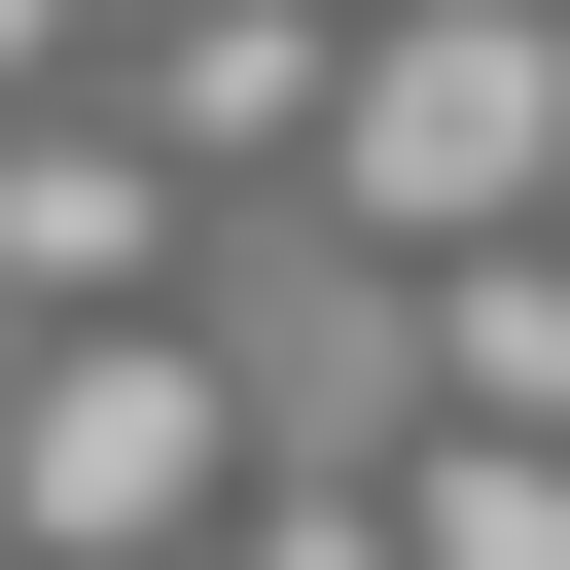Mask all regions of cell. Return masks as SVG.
Returning a JSON list of instances; mask_svg holds the SVG:
<instances>
[{
    "mask_svg": "<svg viewBox=\"0 0 570 570\" xmlns=\"http://www.w3.org/2000/svg\"><path fill=\"white\" fill-rule=\"evenodd\" d=\"M321 178H356L392 249H534V178H570V0H356Z\"/></svg>",
    "mask_w": 570,
    "mask_h": 570,
    "instance_id": "1",
    "label": "cell"
},
{
    "mask_svg": "<svg viewBox=\"0 0 570 570\" xmlns=\"http://www.w3.org/2000/svg\"><path fill=\"white\" fill-rule=\"evenodd\" d=\"M214 499H249V428H214L178 321H71V356L0 392V534H36V570H178Z\"/></svg>",
    "mask_w": 570,
    "mask_h": 570,
    "instance_id": "2",
    "label": "cell"
},
{
    "mask_svg": "<svg viewBox=\"0 0 570 570\" xmlns=\"http://www.w3.org/2000/svg\"><path fill=\"white\" fill-rule=\"evenodd\" d=\"M0 285H36V321H142V285H178V142H142V107H0Z\"/></svg>",
    "mask_w": 570,
    "mask_h": 570,
    "instance_id": "3",
    "label": "cell"
},
{
    "mask_svg": "<svg viewBox=\"0 0 570 570\" xmlns=\"http://www.w3.org/2000/svg\"><path fill=\"white\" fill-rule=\"evenodd\" d=\"M321 71H356L321 0H178V36H142V142H178V178H214V142H321Z\"/></svg>",
    "mask_w": 570,
    "mask_h": 570,
    "instance_id": "4",
    "label": "cell"
},
{
    "mask_svg": "<svg viewBox=\"0 0 570 570\" xmlns=\"http://www.w3.org/2000/svg\"><path fill=\"white\" fill-rule=\"evenodd\" d=\"M428 392L570 463V249H428Z\"/></svg>",
    "mask_w": 570,
    "mask_h": 570,
    "instance_id": "5",
    "label": "cell"
},
{
    "mask_svg": "<svg viewBox=\"0 0 570 570\" xmlns=\"http://www.w3.org/2000/svg\"><path fill=\"white\" fill-rule=\"evenodd\" d=\"M392 534H428V570H570V463H534V428H428Z\"/></svg>",
    "mask_w": 570,
    "mask_h": 570,
    "instance_id": "6",
    "label": "cell"
},
{
    "mask_svg": "<svg viewBox=\"0 0 570 570\" xmlns=\"http://www.w3.org/2000/svg\"><path fill=\"white\" fill-rule=\"evenodd\" d=\"M249 570H428V534H392V499H249Z\"/></svg>",
    "mask_w": 570,
    "mask_h": 570,
    "instance_id": "7",
    "label": "cell"
},
{
    "mask_svg": "<svg viewBox=\"0 0 570 570\" xmlns=\"http://www.w3.org/2000/svg\"><path fill=\"white\" fill-rule=\"evenodd\" d=\"M36 71H71V0H0V107H36Z\"/></svg>",
    "mask_w": 570,
    "mask_h": 570,
    "instance_id": "8",
    "label": "cell"
}]
</instances>
